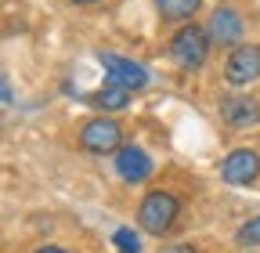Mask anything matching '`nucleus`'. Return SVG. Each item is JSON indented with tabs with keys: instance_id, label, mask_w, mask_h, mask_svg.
<instances>
[{
	"instance_id": "f257e3e1",
	"label": "nucleus",
	"mask_w": 260,
	"mask_h": 253,
	"mask_svg": "<svg viewBox=\"0 0 260 253\" xmlns=\"http://www.w3.org/2000/svg\"><path fill=\"white\" fill-rule=\"evenodd\" d=\"M210 47H213L210 29L191 22V25L177 29V33L170 37L167 54H170V61H174L177 69H184V73H199V69L206 66V58H210Z\"/></svg>"
},
{
	"instance_id": "f03ea898",
	"label": "nucleus",
	"mask_w": 260,
	"mask_h": 253,
	"mask_svg": "<svg viewBox=\"0 0 260 253\" xmlns=\"http://www.w3.org/2000/svg\"><path fill=\"white\" fill-rule=\"evenodd\" d=\"M177 213H181L177 196H170V192H162V188H159V192H148V196L141 199V206H138V225H141L148 235H162V232L174 228Z\"/></svg>"
},
{
	"instance_id": "7ed1b4c3",
	"label": "nucleus",
	"mask_w": 260,
	"mask_h": 253,
	"mask_svg": "<svg viewBox=\"0 0 260 253\" xmlns=\"http://www.w3.org/2000/svg\"><path fill=\"white\" fill-rule=\"evenodd\" d=\"M80 145L94 155H109L123 148V126L112 116H94L80 126Z\"/></svg>"
},
{
	"instance_id": "20e7f679",
	"label": "nucleus",
	"mask_w": 260,
	"mask_h": 253,
	"mask_svg": "<svg viewBox=\"0 0 260 253\" xmlns=\"http://www.w3.org/2000/svg\"><path fill=\"white\" fill-rule=\"evenodd\" d=\"M217 112L224 126H232V131H249V126L260 123V102L249 98V94H224L217 102Z\"/></svg>"
},
{
	"instance_id": "39448f33",
	"label": "nucleus",
	"mask_w": 260,
	"mask_h": 253,
	"mask_svg": "<svg viewBox=\"0 0 260 253\" xmlns=\"http://www.w3.org/2000/svg\"><path fill=\"white\" fill-rule=\"evenodd\" d=\"M98 61H102L105 76H109L112 83L126 87V90H141V87L148 83V69L141 66V61H134V58H123V54L105 51V54H98Z\"/></svg>"
},
{
	"instance_id": "423d86ee",
	"label": "nucleus",
	"mask_w": 260,
	"mask_h": 253,
	"mask_svg": "<svg viewBox=\"0 0 260 253\" xmlns=\"http://www.w3.org/2000/svg\"><path fill=\"white\" fill-rule=\"evenodd\" d=\"M256 174H260V155L253 148H235L220 160V181L224 184L242 188V184H253Z\"/></svg>"
},
{
	"instance_id": "0eeeda50",
	"label": "nucleus",
	"mask_w": 260,
	"mask_h": 253,
	"mask_svg": "<svg viewBox=\"0 0 260 253\" xmlns=\"http://www.w3.org/2000/svg\"><path fill=\"white\" fill-rule=\"evenodd\" d=\"M260 76V47L256 44H242L235 47L232 54L224 58V80L235 83V87H246Z\"/></svg>"
},
{
	"instance_id": "6e6552de",
	"label": "nucleus",
	"mask_w": 260,
	"mask_h": 253,
	"mask_svg": "<svg viewBox=\"0 0 260 253\" xmlns=\"http://www.w3.org/2000/svg\"><path fill=\"white\" fill-rule=\"evenodd\" d=\"M116 174L119 181L126 184H145L152 177V160H148V152L141 145H123L116 152Z\"/></svg>"
},
{
	"instance_id": "1a4fd4ad",
	"label": "nucleus",
	"mask_w": 260,
	"mask_h": 253,
	"mask_svg": "<svg viewBox=\"0 0 260 253\" xmlns=\"http://www.w3.org/2000/svg\"><path fill=\"white\" fill-rule=\"evenodd\" d=\"M206 29H210V40L213 44H220V47H242L239 40H242V18L232 11V8H217L213 15H210V22H206Z\"/></svg>"
},
{
	"instance_id": "9d476101",
	"label": "nucleus",
	"mask_w": 260,
	"mask_h": 253,
	"mask_svg": "<svg viewBox=\"0 0 260 253\" xmlns=\"http://www.w3.org/2000/svg\"><path fill=\"white\" fill-rule=\"evenodd\" d=\"M90 105H98L105 116H109V112H119V109H126V105H130V90L109 80L102 90H94V94H90Z\"/></svg>"
},
{
	"instance_id": "9b49d317",
	"label": "nucleus",
	"mask_w": 260,
	"mask_h": 253,
	"mask_svg": "<svg viewBox=\"0 0 260 253\" xmlns=\"http://www.w3.org/2000/svg\"><path fill=\"white\" fill-rule=\"evenodd\" d=\"M203 8V0H155V11L162 22H184Z\"/></svg>"
},
{
	"instance_id": "f8f14e48",
	"label": "nucleus",
	"mask_w": 260,
	"mask_h": 253,
	"mask_svg": "<svg viewBox=\"0 0 260 253\" xmlns=\"http://www.w3.org/2000/svg\"><path fill=\"white\" fill-rule=\"evenodd\" d=\"M235 242H239V246H260V213H256V217H249L246 225H239Z\"/></svg>"
},
{
	"instance_id": "ddd939ff",
	"label": "nucleus",
	"mask_w": 260,
	"mask_h": 253,
	"mask_svg": "<svg viewBox=\"0 0 260 253\" xmlns=\"http://www.w3.org/2000/svg\"><path fill=\"white\" fill-rule=\"evenodd\" d=\"M112 242H116L119 253H141V239L130 232V228H116L112 232Z\"/></svg>"
},
{
	"instance_id": "4468645a",
	"label": "nucleus",
	"mask_w": 260,
	"mask_h": 253,
	"mask_svg": "<svg viewBox=\"0 0 260 253\" xmlns=\"http://www.w3.org/2000/svg\"><path fill=\"white\" fill-rule=\"evenodd\" d=\"M159 253H199L195 246H188V242H177V246H162Z\"/></svg>"
},
{
	"instance_id": "2eb2a0df",
	"label": "nucleus",
	"mask_w": 260,
	"mask_h": 253,
	"mask_svg": "<svg viewBox=\"0 0 260 253\" xmlns=\"http://www.w3.org/2000/svg\"><path fill=\"white\" fill-rule=\"evenodd\" d=\"M0 87H4V90H0V94H4V105H11V98H15V94H11V80L4 76V80H0Z\"/></svg>"
},
{
	"instance_id": "dca6fc26",
	"label": "nucleus",
	"mask_w": 260,
	"mask_h": 253,
	"mask_svg": "<svg viewBox=\"0 0 260 253\" xmlns=\"http://www.w3.org/2000/svg\"><path fill=\"white\" fill-rule=\"evenodd\" d=\"M32 253H69V249H61V246H37Z\"/></svg>"
},
{
	"instance_id": "f3484780",
	"label": "nucleus",
	"mask_w": 260,
	"mask_h": 253,
	"mask_svg": "<svg viewBox=\"0 0 260 253\" xmlns=\"http://www.w3.org/2000/svg\"><path fill=\"white\" fill-rule=\"evenodd\" d=\"M69 4H80V8H90V4H98V0H69Z\"/></svg>"
}]
</instances>
